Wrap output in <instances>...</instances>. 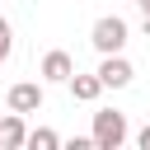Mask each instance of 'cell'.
I'll return each mask as SVG.
<instances>
[{
  "mask_svg": "<svg viewBox=\"0 0 150 150\" xmlns=\"http://www.w3.org/2000/svg\"><path fill=\"white\" fill-rule=\"evenodd\" d=\"M89 136H94V150H117V145H127V112H117V108H98Z\"/></svg>",
  "mask_w": 150,
  "mask_h": 150,
  "instance_id": "cell-1",
  "label": "cell"
},
{
  "mask_svg": "<svg viewBox=\"0 0 150 150\" xmlns=\"http://www.w3.org/2000/svg\"><path fill=\"white\" fill-rule=\"evenodd\" d=\"M127 19H117V14H103L98 23H94V33H89V42H94V52H103V56H112V52H122L127 47Z\"/></svg>",
  "mask_w": 150,
  "mask_h": 150,
  "instance_id": "cell-2",
  "label": "cell"
},
{
  "mask_svg": "<svg viewBox=\"0 0 150 150\" xmlns=\"http://www.w3.org/2000/svg\"><path fill=\"white\" fill-rule=\"evenodd\" d=\"M42 98H47V89L38 84V80H19V84H9V94H5V103H9V112H38L42 108Z\"/></svg>",
  "mask_w": 150,
  "mask_h": 150,
  "instance_id": "cell-3",
  "label": "cell"
},
{
  "mask_svg": "<svg viewBox=\"0 0 150 150\" xmlns=\"http://www.w3.org/2000/svg\"><path fill=\"white\" fill-rule=\"evenodd\" d=\"M98 80H103V89H127V84L136 80V70H131V61H127L122 52H112V56L98 61Z\"/></svg>",
  "mask_w": 150,
  "mask_h": 150,
  "instance_id": "cell-4",
  "label": "cell"
},
{
  "mask_svg": "<svg viewBox=\"0 0 150 150\" xmlns=\"http://www.w3.org/2000/svg\"><path fill=\"white\" fill-rule=\"evenodd\" d=\"M38 75H42V84H70V75H75V61H70V52H61V47H56V52H47Z\"/></svg>",
  "mask_w": 150,
  "mask_h": 150,
  "instance_id": "cell-5",
  "label": "cell"
},
{
  "mask_svg": "<svg viewBox=\"0 0 150 150\" xmlns=\"http://www.w3.org/2000/svg\"><path fill=\"white\" fill-rule=\"evenodd\" d=\"M23 145H28L23 112H5V117H0V150H23Z\"/></svg>",
  "mask_w": 150,
  "mask_h": 150,
  "instance_id": "cell-6",
  "label": "cell"
},
{
  "mask_svg": "<svg viewBox=\"0 0 150 150\" xmlns=\"http://www.w3.org/2000/svg\"><path fill=\"white\" fill-rule=\"evenodd\" d=\"M98 94H103V80H98V70H94V75H80V70L70 75V98H75V103H94Z\"/></svg>",
  "mask_w": 150,
  "mask_h": 150,
  "instance_id": "cell-7",
  "label": "cell"
},
{
  "mask_svg": "<svg viewBox=\"0 0 150 150\" xmlns=\"http://www.w3.org/2000/svg\"><path fill=\"white\" fill-rule=\"evenodd\" d=\"M56 145H61V136L52 127H33L28 131V150H56Z\"/></svg>",
  "mask_w": 150,
  "mask_h": 150,
  "instance_id": "cell-8",
  "label": "cell"
},
{
  "mask_svg": "<svg viewBox=\"0 0 150 150\" xmlns=\"http://www.w3.org/2000/svg\"><path fill=\"white\" fill-rule=\"evenodd\" d=\"M9 52H14V28L0 19V61H9Z\"/></svg>",
  "mask_w": 150,
  "mask_h": 150,
  "instance_id": "cell-9",
  "label": "cell"
},
{
  "mask_svg": "<svg viewBox=\"0 0 150 150\" xmlns=\"http://www.w3.org/2000/svg\"><path fill=\"white\" fill-rule=\"evenodd\" d=\"M136 145H141V150H150V127H141V131H136Z\"/></svg>",
  "mask_w": 150,
  "mask_h": 150,
  "instance_id": "cell-10",
  "label": "cell"
},
{
  "mask_svg": "<svg viewBox=\"0 0 150 150\" xmlns=\"http://www.w3.org/2000/svg\"><path fill=\"white\" fill-rule=\"evenodd\" d=\"M141 5V23H145V33H150V0H136Z\"/></svg>",
  "mask_w": 150,
  "mask_h": 150,
  "instance_id": "cell-11",
  "label": "cell"
}]
</instances>
